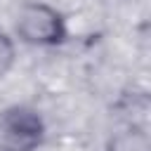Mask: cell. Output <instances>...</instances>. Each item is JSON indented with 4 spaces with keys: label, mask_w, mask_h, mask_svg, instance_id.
I'll return each instance as SVG.
<instances>
[{
    "label": "cell",
    "mask_w": 151,
    "mask_h": 151,
    "mask_svg": "<svg viewBox=\"0 0 151 151\" xmlns=\"http://www.w3.org/2000/svg\"><path fill=\"white\" fill-rule=\"evenodd\" d=\"M104 151H151L149 125L144 123H125L120 130L111 132Z\"/></svg>",
    "instance_id": "obj_3"
},
{
    "label": "cell",
    "mask_w": 151,
    "mask_h": 151,
    "mask_svg": "<svg viewBox=\"0 0 151 151\" xmlns=\"http://www.w3.org/2000/svg\"><path fill=\"white\" fill-rule=\"evenodd\" d=\"M14 61H17V42L5 28H0V78H5L14 68Z\"/></svg>",
    "instance_id": "obj_4"
},
{
    "label": "cell",
    "mask_w": 151,
    "mask_h": 151,
    "mask_svg": "<svg viewBox=\"0 0 151 151\" xmlns=\"http://www.w3.org/2000/svg\"><path fill=\"white\" fill-rule=\"evenodd\" d=\"M45 137L47 125L38 109L28 104L0 109V151H38Z\"/></svg>",
    "instance_id": "obj_2"
},
{
    "label": "cell",
    "mask_w": 151,
    "mask_h": 151,
    "mask_svg": "<svg viewBox=\"0 0 151 151\" xmlns=\"http://www.w3.org/2000/svg\"><path fill=\"white\" fill-rule=\"evenodd\" d=\"M14 35L31 47H59L68 40L66 17L50 2L31 0L17 12Z\"/></svg>",
    "instance_id": "obj_1"
}]
</instances>
